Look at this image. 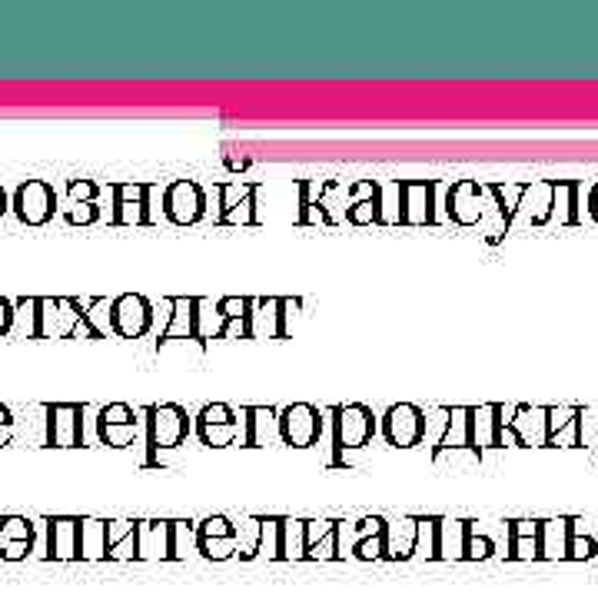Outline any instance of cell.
<instances>
[{
    "label": "cell",
    "mask_w": 598,
    "mask_h": 598,
    "mask_svg": "<svg viewBox=\"0 0 598 598\" xmlns=\"http://www.w3.org/2000/svg\"><path fill=\"white\" fill-rule=\"evenodd\" d=\"M346 223L353 226H373L379 223V183L359 180L353 187V203L346 206Z\"/></svg>",
    "instance_id": "d4e9b609"
},
{
    "label": "cell",
    "mask_w": 598,
    "mask_h": 598,
    "mask_svg": "<svg viewBox=\"0 0 598 598\" xmlns=\"http://www.w3.org/2000/svg\"><path fill=\"white\" fill-rule=\"evenodd\" d=\"M137 559H170V522H137Z\"/></svg>",
    "instance_id": "83f0119b"
},
{
    "label": "cell",
    "mask_w": 598,
    "mask_h": 598,
    "mask_svg": "<svg viewBox=\"0 0 598 598\" xmlns=\"http://www.w3.org/2000/svg\"><path fill=\"white\" fill-rule=\"evenodd\" d=\"M84 306V319L90 326V336L94 339H103L110 329V303L107 299H90V303H80Z\"/></svg>",
    "instance_id": "60d3db41"
},
{
    "label": "cell",
    "mask_w": 598,
    "mask_h": 598,
    "mask_svg": "<svg viewBox=\"0 0 598 598\" xmlns=\"http://www.w3.org/2000/svg\"><path fill=\"white\" fill-rule=\"evenodd\" d=\"M323 436V412L313 402H293L280 412V439L293 449L316 446Z\"/></svg>",
    "instance_id": "277c9868"
},
{
    "label": "cell",
    "mask_w": 598,
    "mask_h": 598,
    "mask_svg": "<svg viewBox=\"0 0 598 598\" xmlns=\"http://www.w3.org/2000/svg\"><path fill=\"white\" fill-rule=\"evenodd\" d=\"M446 213L456 226H479L486 216V190L472 180H459L446 197Z\"/></svg>",
    "instance_id": "4fadbf2b"
},
{
    "label": "cell",
    "mask_w": 598,
    "mask_h": 598,
    "mask_svg": "<svg viewBox=\"0 0 598 598\" xmlns=\"http://www.w3.org/2000/svg\"><path fill=\"white\" fill-rule=\"evenodd\" d=\"M253 309L260 313H250V336L253 339H283L286 336V316H290V299H256Z\"/></svg>",
    "instance_id": "d6986e66"
},
{
    "label": "cell",
    "mask_w": 598,
    "mask_h": 598,
    "mask_svg": "<svg viewBox=\"0 0 598 598\" xmlns=\"http://www.w3.org/2000/svg\"><path fill=\"white\" fill-rule=\"evenodd\" d=\"M243 446L260 449L280 439V412L270 406H246L243 409Z\"/></svg>",
    "instance_id": "ffe728a7"
},
{
    "label": "cell",
    "mask_w": 598,
    "mask_h": 598,
    "mask_svg": "<svg viewBox=\"0 0 598 598\" xmlns=\"http://www.w3.org/2000/svg\"><path fill=\"white\" fill-rule=\"evenodd\" d=\"M47 532H50V542H47L50 559H77L80 555V522L77 519H50Z\"/></svg>",
    "instance_id": "4316f807"
},
{
    "label": "cell",
    "mask_w": 598,
    "mask_h": 598,
    "mask_svg": "<svg viewBox=\"0 0 598 598\" xmlns=\"http://www.w3.org/2000/svg\"><path fill=\"white\" fill-rule=\"evenodd\" d=\"M0 426H14V416H10L7 406H0Z\"/></svg>",
    "instance_id": "816d5d0a"
},
{
    "label": "cell",
    "mask_w": 598,
    "mask_h": 598,
    "mask_svg": "<svg viewBox=\"0 0 598 598\" xmlns=\"http://www.w3.org/2000/svg\"><path fill=\"white\" fill-rule=\"evenodd\" d=\"M10 439H14V426H0V446H7Z\"/></svg>",
    "instance_id": "f907efd6"
},
{
    "label": "cell",
    "mask_w": 598,
    "mask_h": 598,
    "mask_svg": "<svg viewBox=\"0 0 598 598\" xmlns=\"http://www.w3.org/2000/svg\"><path fill=\"white\" fill-rule=\"evenodd\" d=\"M416 555H426V559H436V519H419Z\"/></svg>",
    "instance_id": "bcb514c9"
},
{
    "label": "cell",
    "mask_w": 598,
    "mask_h": 598,
    "mask_svg": "<svg viewBox=\"0 0 598 598\" xmlns=\"http://www.w3.org/2000/svg\"><path fill=\"white\" fill-rule=\"evenodd\" d=\"M569 555V519L539 522V559H565Z\"/></svg>",
    "instance_id": "1f68e13d"
},
{
    "label": "cell",
    "mask_w": 598,
    "mask_h": 598,
    "mask_svg": "<svg viewBox=\"0 0 598 598\" xmlns=\"http://www.w3.org/2000/svg\"><path fill=\"white\" fill-rule=\"evenodd\" d=\"M466 532L469 522L436 519V559H462V552H466Z\"/></svg>",
    "instance_id": "f546056e"
},
{
    "label": "cell",
    "mask_w": 598,
    "mask_h": 598,
    "mask_svg": "<svg viewBox=\"0 0 598 598\" xmlns=\"http://www.w3.org/2000/svg\"><path fill=\"white\" fill-rule=\"evenodd\" d=\"M17 542L34 545V522L20 519V515H7V519H0V549Z\"/></svg>",
    "instance_id": "f35d334b"
},
{
    "label": "cell",
    "mask_w": 598,
    "mask_h": 598,
    "mask_svg": "<svg viewBox=\"0 0 598 598\" xmlns=\"http://www.w3.org/2000/svg\"><path fill=\"white\" fill-rule=\"evenodd\" d=\"M190 542H197L193 522H170V559H183Z\"/></svg>",
    "instance_id": "ee69618b"
},
{
    "label": "cell",
    "mask_w": 598,
    "mask_h": 598,
    "mask_svg": "<svg viewBox=\"0 0 598 598\" xmlns=\"http://www.w3.org/2000/svg\"><path fill=\"white\" fill-rule=\"evenodd\" d=\"M197 549L206 559H233L236 555V525L226 515H210L197 529Z\"/></svg>",
    "instance_id": "2e32d148"
},
{
    "label": "cell",
    "mask_w": 598,
    "mask_h": 598,
    "mask_svg": "<svg viewBox=\"0 0 598 598\" xmlns=\"http://www.w3.org/2000/svg\"><path fill=\"white\" fill-rule=\"evenodd\" d=\"M333 183H326V180H303L299 183V216H296V223H336L333 220V213L326 210V193Z\"/></svg>",
    "instance_id": "603a6c76"
},
{
    "label": "cell",
    "mask_w": 598,
    "mask_h": 598,
    "mask_svg": "<svg viewBox=\"0 0 598 598\" xmlns=\"http://www.w3.org/2000/svg\"><path fill=\"white\" fill-rule=\"evenodd\" d=\"M436 187L429 180L402 183V226H426L436 220Z\"/></svg>",
    "instance_id": "ac0fdd59"
},
{
    "label": "cell",
    "mask_w": 598,
    "mask_h": 598,
    "mask_svg": "<svg viewBox=\"0 0 598 598\" xmlns=\"http://www.w3.org/2000/svg\"><path fill=\"white\" fill-rule=\"evenodd\" d=\"M67 193H70V203H94L100 187H97L94 180H70Z\"/></svg>",
    "instance_id": "c3c4849f"
},
{
    "label": "cell",
    "mask_w": 598,
    "mask_h": 598,
    "mask_svg": "<svg viewBox=\"0 0 598 598\" xmlns=\"http://www.w3.org/2000/svg\"><path fill=\"white\" fill-rule=\"evenodd\" d=\"M107 555L110 559H137V522H107Z\"/></svg>",
    "instance_id": "d6a6232c"
},
{
    "label": "cell",
    "mask_w": 598,
    "mask_h": 598,
    "mask_svg": "<svg viewBox=\"0 0 598 598\" xmlns=\"http://www.w3.org/2000/svg\"><path fill=\"white\" fill-rule=\"evenodd\" d=\"M97 432L110 449L133 446V439H137V432H140L137 409L127 406V402H110V406H103L97 416Z\"/></svg>",
    "instance_id": "8fae6325"
},
{
    "label": "cell",
    "mask_w": 598,
    "mask_h": 598,
    "mask_svg": "<svg viewBox=\"0 0 598 598\" xmlns=\"http://www.w3.org/2000/svg\"><path fill=\"white\" fill-rule=\"evenodd\" d=\"M416 535H419V519L402 515L396 522H386L383 559H412V555H416Z\"/></svg>",
    "instance_id": "7402d4cb"
},
{
    "label": "cell",
    "mask_w": 598,
    "mask_h": 598,
    "mask_svg": "<svg viewBox=\"0 0 598 598\" xmlns=\"http://www.w3.org/2000/svg\"><path fill=\"white\" fill-rule=\"evenodd\" d=\"M383 436L396 449L422 446V439H426V412L412 406V402H396L383 416Z\"/></svg>",
    "instance_id": "5b68a950"
},
{
    "label": "cell",
    "mask_w": 598,
    "mask_h": 598,
    "mask_svg": "<svg viewBox=\"0 0 598 598\" xmlns=\"http://www.w3.org/2000/svg\"><path fill=\"white\" fill-rule=\"evenodd\" d=\"M505 429L512 432L515 446H545V409L515 406V416Z\"/></svg>",
    "instance_id": "cb8c5ba5"
},
{
    "label": "cell",
    "mask_w": 598,
    "mask_h": 598,
    "mask_svg": "<svg viewBox=\"0 0 598 598\" xmlns=\"http://www.w3.org/2000/svg\"><path fill=\"white\" fill-rule=\"evenodd\" d=\"M589 213H592L595 220H598V187L592 190V197H589Z\"/></svg>",
    "instance_id": "f5cc1de1"
},
{
    "label": "cell",
    "mask_w": 598,
    "mask_h": 598,
    "mask_svg": "<svg viewBox=\"0 0 598 598\" xmlns=\"http://www.w3.org/2000/svg\"><path fill=\"white\" fill-rule=\"evenodd\" d=\"M100 220V206L97 203H74L67 210V223L70 226H90Z\"/></svg>",
    "instance_id": "7dc6e473"
},
{
    "label": "cell",
    "mask_w": 598,
    "mask_h": 598,
    "mask_svg": "<svg viewBox=\"0 0 598 598\" xmlns=\"http://www.w3.org/2000/svg\"><path fill=\"white\" fill-rule=\"evenodd\" d=\"M509 559H539V522L519 519L509 529Z\"/></svg>",
    "instance_id": "4dcf8cb0"
},
{
    "label": "cell",
    "mask_w": 598,
    "mask_h": 598,
    "mask_svg": "<svg viewBox=\"0 0 598 598\" xmlns=\"http://www.w3.org/2000/svg\"><path fill=\"white\" fill-rule=\"evenodd\" d=\"M379 223H402V183H379Z\"/></svg>",
    "instance_id": "74e56055"
},
{
    "label": "cell",
    "mask_w": 598,
    "mask_h": 598,
    "mask_svg": "<svg viewBox=\"0 0 598 598\" xmlns=\"http://www.w3.org/2000/svg\"><path fill=\"white\" fill-rule=\"evenodd\" d=\"M260 555L280 559V519H260Z\"/></svg>",
    "instance_id": "7bdbcfd3"
},
{
    "label": "cell",
    "mask_w": 598,
    "mask_h": 598,
    "mask_svg": "<svg viewBox=\"0 0 598 598\" xmlns=\"http://www.w3.org/2000/svg\"><path fill=\"white\" fill-rule=\"evenodd\" d=\"M472 442H476V449L505 446V429L499 422V406L472 409Z\"/></svg>",
    "instance_id": "f1b7e54d"
},
{
    "label": "cell",
    "mask_w": 598,
    "mask_h": 598,
    "mask_svg": "<svg viewBox=\"0 0 598 598\" xmlns=\"http://www.w3.org/2000/svg\"><path fill=\"white\" fill-rule=\"evenodd\" d=\"M14 210L20 216V223L44 226L54 220V213H57V193L47 180H27V183H20L14 193Z\"/></svg>",
    "instance_id": "ba28073f"
},
{
    "label": "cell",
    "mask_w": 598,
    "mask_h": 598,
    "mask_svg": "<svg viewBox=\"0 0 598 598\" xmlns=\"http://www.w3.org/2000/svg\"><path fill=\"white\" fill-rule=\"evenodd\" d=\"M14 329V303L7 296H0V336H7Z\"/></svg>",
    "instance_id": "681fc988"
},
{
    "label": "cell",
    "mask_w": 598,
    "mask_h": 598,
    "mask_svg": "<svg viewBox=\"0 0 598 598\" xmlns=\"http://www.w3.org/2000/svg\"><path fill=\"white\" fill-rule=\"evenodd\" d=\"M223 326L226 319L220 316V309L213 303H206V299H193V336L206 343V339H220L223 336Z\"/></svg>",
    "instance_id": "836d02e7"
},
{
    "label": "cell",
    "mask_w": 598,
    "mask_h": 598,
    "mask_svg": "<svg viewBox=\"0 0 598 598\" xmlns=\"http://www.w3.org/2000/svg\"><path fill=\"white\" fill-rule=\"evenodd\" d=\"M77 559H107V522L80 519V555Z\"/></svg>",
    "instance_id": "e575fe53"
},
{
    "label": "cell",
    "mask_w": 598,
    "mask_h": 598,
    "mask_svg": "<svg viewBox=\"0 0 598 598\" xmlns=\"http://www.w3.org/2000/svg\"><path fill=\"white\" fill-rule=\"evenodd\" d=\"M552 200H555V183H542V180L525 183L509 226H515V223H532V226L549 223L552 220Z\"/></svg>",
    "instance_id": "e0dca14e"
},
{
    "label": "cell",
    "mask_w": 598,
    "mask_h": 598,
    "mask_svg": "<svg viewBox=\"0 0 598 598\" xmlns=\"http://www.w3.org/2000/svg\"><path fill=\"white\" fill-rule=\"evenodd\" d=\"M77 336H90V326L84 319V306H80V299H70V296L37 299V333H34V339H77Z\"/></svg>",
    "instance_id": "6da1fadb"
},
{
    "label": "cell",
    "mask_w": 598,
    "mask_h": 598,
    "mask_svg": "<svg viewBox=\"0 0 598 598\" xmlns=\"http://www.w3.org/2000/svg\"><path fill=\"white\" fill-rule=\"evenodd\" d=\"M7 213V193H4V187H0V216Z\"/></svg>",
    "instance_id": "db71d44e"
},
{
    "label": "cell",
    "mask_w": 598,
    "mask_h": 598,
    "mask_svg": "<svg viewBox=\"0 0 598 598\" xmlns=\"http://www.w3.org/2000/svg\"><path fill=\"white\" fill-rule=\"evenodd\" d=\"M190 436V416L177 402H160L147 409V446H150V466L157 462V452L180 449Z\"/></svg>",
    "instance_id": "3957f363"
},
{
    "label": "cell",
    "mask_w": 598,
    "mask_h": 598,
    "mask_svg": "<svg viewBox=\"0 0 598 598\" xmlns=\"http://www.w3.org/2000/svg\"><path fill=\"white\" fill-rule=\"evenodd\" d=\"M153 326V306L140 293H123L110 303V329L120 339H140Z\"/></svg>",
    "instance_id": "8992f818"
},
{
    "label": "cell",
    "mask_w": 598,
    "mask_h": 598,
    "mask_svg": "<svg viewBox=\"0 0 598 598\" xmlns=\"http://www.w3.org/2000/svg\"><path fill=\"white\" fill-rule=\"evenodd\" d=\"M492 555H496V542H492L486 532H479V525H476V522H469V532H466V552H462V559L479 562V559H492Z\"/></svg>",
    "instance_id": "ab89813d"
},
{
    "label": "cell",
    "mask_w": 598,
    "mask_h": 598,
    "mask_svg": "<svg viewBox=\"0 0 598 598\" xmlns=\"http://www.w3.org/2000/svg\"><path fill=\"white\" fill-rule=\"evenodd\" d=\"M240 426H243V419L236 416L226 402H210V406H203V412L197 416V436L203 446H210V449L233 446L236 436H240Z\"/></svg>",
    "instance_id": "52a82bcc"
},
{
    "label": "cell",
    "mask_w": 598,
    "mask_h": 598,
    "mask_svg": "<svg viewBox=\"0 0 598 598\" xmlns=\"http://www.w3.org/2000/svg\"><path fill=\"white\" fill-rule=\"evenodd\" d=\"M306 559H339V522H306Z\"/></svg>",
    "instance_id": "484cf974"
},
{
    "label": "cell",
    "mask_w": 598,
    "mask_h": 598,
    "mask_svg": "<svg viewBox=\"0 0 598 598\" xmlns=\"http://www.w3.org/2000/svg\"><path fill=\"white\" fill-rule=\"evenodd\" d=\"M582 416L579 406H549L545 409V446H582Z\"/></svg>",
    "instance_id": "9a60e30c"
},
{
    "label": "cell",
    "mask_w": 598,
    "mask_h": 598,
    "mask_svg": "<svg viewBox=\"0 0 598 598\" xmlns=\"http://www.w3.org/2000/svg\"><path fill=\"white\" fill-rule=\"evenodd\" d=\"M383 529H386V525H383ZM383 529H379V532H369V535H359L356 545H353V555H356V559H363V562H369V559H383Z\"/></svg>",
    "instance_id": "f6af8a7d"
},
{
    "label": "cell",
    "mask_w": 598,
    "mask_h": 598,
    "mask_svg": "<svg viewBox=\"0 0 598 598\" xmlns=\"http://www.w3.org/2000/svg\"><path fill=\"white\" fill-rule=\"evenodd\" d=\"M47 446L57 449L84 446V406H77V402H54V406H47Z\"/></svg>",
    "instance_id": "30bf717a"
},
{
    "label": "cell",
    "mask_w": 598,
    "mask_h": 598,
    "mask_svg": "<svg viewBox=\"0 0 598 598\" xmlns=\"http://www.w3.org/2000/svg\"><path fill=\"white\" fill-rule=\"evenodd\" d=\"M163 213H167V220L177 226H193L197 220H203V213H206L203 187L193 180L170 183L167 193H163Z\"/></svg>",
    "instance_id": "9c48e42d"
},
{
    "label": "cell",
    "mask_w": 598,
    "mask_h": 598,
    "mask_svg": "<svg viewBox=\"0 0 598 598\" xmlns=\"http://www.w3.org/2000/svg\"><path fill=\"white\" fill-rule=\"evenodd\" d=\"M150 183H117L113 187V223L117 226H147L150 213Z\"/></svg>",
    "instance_id": "7c38bea8"
},
{
    "label": "cell",
    "mask_w": 598,
    "mask_h": 598,
    "mask_svg": "<svg viewBox=\"0 0 598 598\" xmlns=\"http://www.w3.org/2000/svg\"><path fill=\"white\" fill-rule=\"evenodd\" d=\"M216 309H220V316L226 319V323H250L253 299H246V296H223L220 303H216Z\"/></svg>",
    "instance_id": "b9f144b4"
},
{
    "label": "cell",
    "mask_w": 598,
    "mask_h": 598,
    "mask_svg": "<svg viewBox=\"0 0 598 598\" xmlns=\"http://www.w3.org/2000/svg\"><path fill=\"white\" fill-rule=\"evenodd\" d=\"M333 466H343V452L366 449L376 436V416L363 402H349V406L333 409Z\"/></svg>",
    "instance_id": "7a4b0ae2"
},
{
    "label": "cell",
    "mask_w": 598,
    "mask_h": 598,
    "mask_svg": "<svg viewBox=\"0 0 598 598\" xmlns=\"http://www.w3.org/2000/svg\"><path fill=\"white\" fill-rule=\"evenodd\" d=\"M552 220L565 226H575L579 216V183H555V200H552Z\"/></svg>",
    "instance_id": "d590c367"
},
{
    "label": "cell",
    "mask_w": 598,
    "mask_h": 598,
    "mask_svg": "<svg viewBox=\"0 0 598 598\" xmlns=\"http://www.w3.org/2000/svg\"><path fill=\"white\" fill-rule=\"evenodd\" d=\"M170 326L163 329V333L157 336V353L160 349H170L173 343H197L203 346L197 336H193V299L187 296H173L170 299Z\"/></svg>",
    "instance_id": "44dd1931"
},
{
    "label": "cell",
    "mask_w": 598,
    "mask_h": 598,
    "mask_svg": "<svg viewBox=\"0 0 598 598\" xmlns=\"http://www.w3.org/2000/svg\"><path fill=\"white\" fill-rule=\"evenodd\" d=\"M220 193H223V213L216 216V223H220V226H253V223H260V213H256L260 183L220 187Z\"/></svg>",
    "instance_id": "5bb4252c"
},
{
    "label": "cell",
    "mask_w": 598,
    "mask_h": 598,
    "mask_svg": "<svg viewBox=\"0 0 598 598\" xmlns=\"http://www.w3.org/2000/svg\"><path fill=\"white\" fill-rule=\"evenodd\" d=\"M280 559H306V522L280 519Z\"/></svg>",
    "instance_id": "8d00e7d4"
}]
</instances>
